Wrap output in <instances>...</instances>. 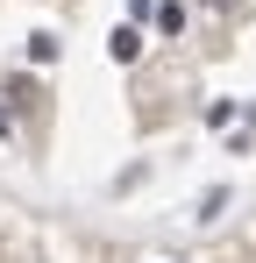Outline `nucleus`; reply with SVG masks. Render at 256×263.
Listing matches in <instances>:
<instances>
[{
  "label": "nucleus",
  "instance_id": "f03ea898",
  "mask_svg": "<svg viewBox=\"0 0 256 263\" xmlns=\"http://www.w3.org/2000/svg\"><path fill=\"white\" fill-rule=\"evenodd\" d=\"M0 135H14V114H0Z\"/></svg>",
  "mask_w": 256,
  "mask_h": 263
},
{
  "label": "nucleus",
  "instance_id": "f257e3e1",
  "mask_svg": "<svg viewBox=\"0 0 256 263\" xmlns=\"http://www.w3.org/2000/svg\"><path fill=\"white\" fill-rule=\"evenodd\" d=\"M107 57H114V64H135V57H142V36H135V29H114V36H107Z\"/></svg>",
  "mask_w": 256,
  "mask_h": 263
}]
</instances>
